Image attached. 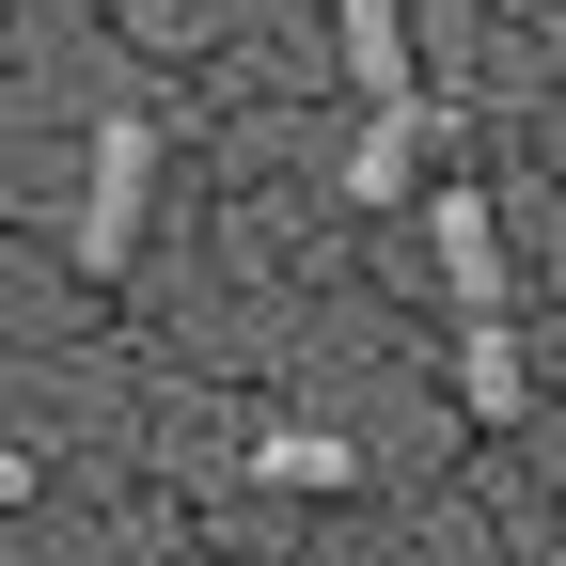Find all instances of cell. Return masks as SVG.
<instances>
[{
  "label": "cell",
  "instance_id": "1",
  "mask_svg": "<svg viewBox=\"0 0 566 566\" xmlns=\"http://www.w3.org/2000/svg\"><path fill=\"white\" fill-rule=\"evenodd\" d=\"M142 189H158V126L111 111L95 126V205H80V268H126L142 252Z\"/></svg>",
  "mask_w": 566,
  "mask_h": 566
},
{
  "label": "cell",
  "instance_id": "2",
  "mask_svg": "<svg viewBox=\"0 0 566 566\" xmlns=\"http://www.w3.org/2000/svg\"><path fill=\"white\" fill-rule=\"evenodd\" d=\"M424 221H441V283H457V331H504V237H488V205H472V189H441Z\"/></svg>",
  "mask_w": 566,
  "mask_h": 566
},
{
  "label": "cell",
  "instance_id": "3",
  "mask_svg": "<svg viewBox=\"0 0 566 566\" xmlns=\"http://www.w3.org/2000/svg\"><path fill=\"white\" fill-rule=\"evenodd\" d=\"M331 32H346V80H363L378 111L424 95V80H409V0H331Z\"/></svg>",
  "mask_w": 566,
  "mask_h": 566
},
{
  "label": "cell",
  "instance_id": "4",
  "mask_svg": "<svg viewBox=\"0 0 566 566\" xmlns=\"http://www.w3.org/2000/svg\"><path fill=\"white\" fill-rule=\"evenodd\" d=\"M424 142H441V95H409V111H378V126H363V158H346V189H363V205H394V189L424 174Z\"/></svg>",
  "mask_w": 566,
  "mask_h": 566
},
{
  "label": "cell",
  "instance_id": "5",
  "mask_svg": "<svg viewBox=\"0 0 566 566\" xmlns=\"http://www.w3.org/2000/svg\"><path fill=\"white\" fill-rule=\"evenodd\" d=\"M457 394H472L488 424H504V409L535 394V378H520V331H457Z\"/></svg>",
  "mask_w": 566,
  "mask_h": 566
},
{
  "label": "cell",
  "instance_id": "6",
  "mask_svg": "<svg viewBox=\"0 0 566 566\" xmlns=\"http://www.w3.org/2000/svg\"><path fill=\"white\" fill-rule=\"evenodd\" d=\"M17 488H32V457H0V504H17Z\"/></svg>",
  "mask_w": 566,
  "mask_h": 566
}]
</instances>
